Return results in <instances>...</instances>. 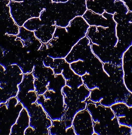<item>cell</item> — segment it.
<instances>
[{"label": "cell", "mask_w": 132, "mask_h": 135, "mask_svg": "<svg viewBox=\"0 0 132 135\" xmlns=\"http://www.w3.org/2000/svg\"><path fill=\"white\" fill-rule=\"evenodd\" d=\"M17 36L23 41L24 46L36 38L34 32L26 30L23 26L20 27L19 33Z\"/></svg>", "instance_id": "obj_24"}, {"label": "cell", "mask_w": 132, "mask_h": 135, "mask_svg": "<svg viewBox=\"0 0 132 135\" xmlns=\"http://www.w3.org/2000/svg\"><path fill=\"white\" fill-rule=\"evenodd\" d=\"M86 1V0H68L75 6L78 16H82L87 11Z\"/></svg>", "instance_id": "obj_26"}, {"label": "cell", "mask_w": 132, "mask_h": 135, "mask_svg": "<svg viewBox=\"0 0 132 135\" xmlns=\"http://www.w3.org/2000/svg\"><path fill=\"white\" fill-rule=\"evenodd\" d=\"M54 59L48 56L43 60V64L45 67L50 68L53 63Z\"/></svg>", "instance_id": "obj_29"}, {"label": "cell", "mask_w": 132, "mask_h": 135, "mask_svg": "<svg viewBox=\"0 0 132 135\" xmlns=\"http://www.w3.org/2000/svg\"><path fill=\"white\" fill-rule=\"evenodd\" d=\"M34 79L32 73L24 74L22 82L18 85L16 97L26 110L36 103L38 100V96L35 91Z\"/></svg>", "instance_id": "obj_7"}, {"label": "cell", "mask_w": 132, "mask_h": 135, "mask_svg": "<svg viewBox=\"0 0 132 135\" xmlns=\"http://www.w3.org/2000/svg\"><path fill=\"white\" fill-rule=\"evenodd\" d=\"M9 6L11 17L19 27L23 26L26 21L33 18L23 2H16L10 1Z\"/></svg>", "instance_id": "obj_11"}, {"label": "cell", "mask_w": 132, "mask_h": 135, "mask_svg": "<svg viewBox=\"0 0 132 135\" xmlns=\"http://www.w3.org/2000/svg\"><path fill=\"white\" fill-rule=\"evenodd\" d=\"M11 1L16 2H23L25 0H10Z\"/></svg>", "instance_id": "obj_32"}, {"label": "cell", "mask_w": 132, "mask_h": 135, "mask_svg": "<svg viewBox=\"0 0 132 135\" xmlns=\"http://www.w3.org/2000/svg\"><path fill=\"white\" fill-rule=\"evenodd\" d=\"M30 118L28 112L23 108L16 122L12 126L10 135H24L25 131L29 127Z\"/></svg>", "instance_id": "obj_16"}, {"label": "cell", "mask_w": 132, "mask_h": 135, "mask_svg": "<svg viewBox=\"0 0 132 135\" xmlns=\"http://www.w3.org/2000/svg\"><path fill=\"white\" fill-rule=\"evenodd\" d=\"M86 36L103 63L122 66L124 54L132 45V12H116L105 27L90 26Z\"/></svg>", "instance_id": "obj_1"}, {"label": "cell", "mask_w": 132, "mask_h": 135, "mask_svg": "<svg viewBox=\"0 0 132 135\" xmlns=\"http://www.w3.org/2000/svg\"><path fill=\"white\" fill-rule=\"evenodd\" d=\"M49 7L54 14L57 26L66 28L71 21L78 16L75 6L69 1L65 3L53 2Z\"/></svg>", "instance_id": "obj_8"}, {"label": "cell", "mask_w": 132, "mask_h": 135, "mask_svg": "<svg viewBox=\"0 0 132 135\" xmlns=\"http://www.w3.org/2000/svg\"><path fill=\"white\" fill-rule=\"evenodd\" d=\"M23 108L16 97L0 104V134L10 135L11 127Z\"/></svg>", "instance_id": "obj_5"}, {"label": "cell", "mask_w": 132, "mask_h": 135, "mask_svg": "<svg viewBox=\"0 0 132 135\" xmlns=\"http://www.w3.org/2000/svg\"><path fill=\"white\" fill-rule=\"evenodd\" d=\"M36 103L42 106L52 121L62 120L65 113L64 96L62 91L48 90L38 97Z\"/></svg>", "instance_id": "obj_4"}, {"label": "cell", "mask_w": 132, "mask_h": 135, "mask_svg": "<svg viewBox=\"0 0 132 135\" xmlns=\"http://www.w3.org/2000/svg\"><path fill=\"white\" fill-rule=\"evenodd\" d=\"M39 18L43 25L56 26L54 14L49 7L42 11L40 13Z\"/></svg>", "instance_id": "obj_22"}, {"label": "cell", "mask_w": 132, "mask_h": 135, "mask_svg": "<svg viewBox=\"0 0 132 135\" xmlns=\"http://www.w3.org/2000/svg\"><path fill=\"white\" fill-rule=\"evenodd\" d=\"M64 97L68 100L87 102L90 96L91 91L84 84L77 88L72 89L65 86L62 89Z\"/></svg>", "instance_id": "obj_14"}, {"label": "cell", "mask_w": 132, "mask_h": 135, "mask_svg": "<svg viewBox=\"0 0 132 135\" xmlns=\"http://www.w3.org/2000/svg\"><path fill=\"white\" fill-rule=\"evenodd\" d=\"M86 4L87 10L96 14L102 15L105 12L94 0H86Z\"/></svg>", "instance_id": "obj_27"}, {"label": "cell", "mask_w": 132, "mask_h": 135, "mask_svg": "<svg viewBox=\"0 0 132 135\" xmlns=\"http://www.w3.org/2000/svg\"><path fill=\"white\" fill-rule=\"evenodd\" d=\"M90 26L82 16H78L71 21L66 28L78 42L86 36Z\"/></svg>", "instance_id": "obj_12"}, {"label": "cell", "mask_w": 132, "mask_h": 135, "mask_svg": "<svg viewBox=\"0 0 132 135\" xmlns=\"http://www.w3.org/2000/svg\"><path fill=\"white\" fill-rule=\"evenodd\" d=\"M43 25L39 17L31 18L26 21L23 27L29 31L34 32Z\"/></svg>", "instance_id": "obj_25"}, {"label": "cell", "mask_w": 132, "mask_h": 135, "mask_svg": "<svg viewBox=\"0 0 132 135\" xmlns=\"http://www.w3.org/2000/svg\"><path fill=\"white\" fill-rule=\"evenodd\" d=\"M32 73L34 79L47 87L49 81L55 75L52 68L44 65H35Z\"/></svg>", "instance_id": "obj_17"}, {"label": "cell", "mask_w": 132, "mask_h": 135, "mask_svg": "<svg viewBox=\"0 0 132 135\" xmlns=\"http://www.w3.org/2000/svg\"><path fill=\"white\" fill-rule=\"evenodd\" d=\"M20 27L16 23L11 16H0V33L17 36Z\"/></svg>", "instance_id": "obj_18"}, {"label": "cell", "mask_w": 132, "mask_h": 135, "mask_svg": "<svg viewBox=\"0 0 132 135\" xmlns=\"http://www.w3.org/2000/svg\"><path fill=\"white\" fill-rule=\"evenodd\" d=\"M56 26L43 25L34 32V35L43 44H47L53 38Z\"/></svg>", "instance_id": "obj_19"}, {"label": "cell", "mask_w": 132, "mask_h": 135, "mask_svg": "<svg viewBox=\"0 0 132 135\" xmlns=\"http://www.w3.org/2000/svg\"><path fill=\"white\" fill-rule=\"evenodd\" d=\"M86 109L94 122V135L115 134L120 133L118 131L119 129L124 127L120 125L118 118L110 107H104L89 99Z\"/></svg>", "instance_id": "obj_2"}, {"label": "cell", "mask_w": 132, "mask_h": 135, "mask_svg": "<svg viewBox=\"0 0 132 135\" xmlns=\"http://www.w3.org/2000/svg\"><path fill=\"white\" fill-rule=\"evenodd\" d=\"M10 0H0V16H11L9 6Z\"/></svg>", "instance_id": "obj_28"}, {"label": "cell", "mask_w": 132, "mask_h": 135, "mask_svg": "<svg viewBox=\"0 0 132 135\" xmlns=\"http://www.w3.org/2000/svg\"><path fill=\"white\" fill-rule=\"evenodd\" d=\"M124 2L129 11L132 12V0H121Z\"/></svg>", "instance_id": "obj_30"}, {"label": "cell", "mask_w": 132, "mask_h": 135, "mask_svg": "<svg viewBox=\"0 0 132 135\" xmlns=\"http://www.w3.org/2000/svg\"><path fill=\"white\" fill-rule=\"evenodd\" d=\"M26 110L30 118L29 127L33 131L34 135H49V129L52 121L42 106L36 103Z\"/></svg>", "instance_id": "obj_6"}, {"label": "cell", "mask_w": 132, "mask_h": 135, "mask_svg": "<svg viewBox=\"0 0 132 135\" xmlns=\"http://www.w3.org/2000/svg\"><path fill=\"white\" fill-rule=\"evenodd\" d=\"M94 55L92 50L90 40L85 36L73 46L65 59L70 64L79 60L84 61L91 58Z\"/></svg>", "instance_id": "obj_9"}, {"label": "cell", "mask_w": 132, "mask_h": 135, "mask_svg": "<svg viewBox=\"0 0 132 135\" xmlns=\"http://www.w3.org/2000/svg\"><path fill=\"white\" fill-rule=\"evenodd\" d=\"M53 2L55 3H65L68 1V0H52Z\"/></svg>", "instance_id": "obj_31"}, {"label": "cell", "mask_w": 132, "mask_h": 135, "mask_svg": "<svg viewBox=\"0 0 132 135\" xmlns=\"http://www.w3.org/2000/svg\"><path fill=\"white\" fill-rule=\"evenodd\" d=\"M113 15L105 12L102 15L87 10L82 17L90 26L105 27L110 22Z\"/></svg>", "instance_id": "obj_15"}, {"label": "cell", "mask_w": 132, "mask_h": 135, "mask_svg": "<svg viewBox=\"0 0 132 135\" xmlns=\"http://www.w3.org/2000/svg\"><path fill=\"white\" fill-rule=\"evenodd\" d=\"M66 85V81L62 74L56 75L49 81L47 88L48 90L54 91H62Z\"/></svg>", "instance_id": "obj_21"}, {"label": "cell", "mask_w": 132, "mask_h": 135, "mask_svg": "<svg viewBox=\"0 0 132 135\" xmlns=\"http://www.w3.org/2000/svg\"><path fill=\"white\" fill-rule=\"evenodd\" d=\"M124 85L132 94V45L124 54L122 59Z\"/></svg>", "instance_id": "obj_13"}, {"label": "cell", "mask_w": 132, "mask_h": 135, "mask_svg": "<svg viewBox=\"0 0 132 135\" xmlns=\"http://www.w3.org/2000/svg\"><path fill=\"white\" fill-rule=\"evenodd\" d=\"M52 121V126L49 129V135H76L73 127L68 128L63 120Z\"/></svg>", "instance_id": "obj_20"}, {"label": "cell", "mask_w": 132, "mask_h": 135, "mask_svg": "<svg viewBox=\"0 0 132 135\" xmlns=\"http://www.w3.org/2000/svg\"><path fill=\"white\" fill-rule=\"evenodd\" d=\"M77 43L66 28L56 26L53 38L46 44L48 56L53 59H65Z\"/></svg>", "instance_id": "obj_3"}, {"label": "cell", "mask_w": 132, "mask_h": 135, "mask_svg": "<svg viewBox=\"0 0 132 135\" xmlns=\"http://www.w3.org/2000/svg\"><path fill=\"white\" fill-rule=\"evenodd\" d=\"M105 12L114 15L116 12V0H94Z\"/></svg>", "instance_id": "obj_23"}, {"label": "cell", "mask_w": 132, "mask_h": 135, "mask_svg": "<svg viewBox=\"0 0 132 135\" xmlns=\"http://www.w3.org/2000/svg\"><path fill=\"white\" fill-rule=\"evenodd\" d=\"M72 127L76 135H93L94 122L87 109L78 112L74 117Z\"/></svg>", "instance_id": "obj_10"}]
</instances>
